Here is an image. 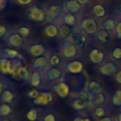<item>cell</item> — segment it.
I'll list each match as a JSON object with an SVG mask.
<instances>
[{
	"label": "cell",
	"mask_w": 121,
	"mask_h": 121,
	"mask_svg": "<svg viewBox=\"0 0 121 121\" xmlns=\"http://www.w3.org/2000/svg\"><path fill=\"white\" fill-rule=\"evenodd\" d=\"M43 121H56V119H55V116H54V114H52V113H49V114H47V115L44 117Z\"/></svg>",
	"instance_id": "cell-39"
},
{
	"label": "cell",
	"mask_w": 121,
	"mask_h": 121,
	"mask_svg": "<svg viewBox=\"0 0 121 121\" xmlns=\"http://www.w3.org/2000/svg\"><path fill=\"white\" fill-rule=\"evenodd\" d=\"M95 39H96V41H97L98 43H106L107 42L110 41L111 35H110L109 31L102 29V30H99V31L96 33Z\"/></svg>",
	"instance_id": "cell-13"
},
{
	"label": "cell",
	"mask_w": 121,
	"mask_h": 121,
	"mask_svg": "<svg viewBox=\"0 0 121 121\" xmlns=\"http://www.w3.org/2000/svg\"><path fill=\"white\" fill-rule=\"evenodd\" d=\"M11 112V109L7 104H2L0 106V114L1 115H8Z\"/></svg>",
	"instance_id": "cell-31"
},
{
	"label": "cell",
	"mask_w": 121,
	"mask_h": 121,
	"mask_svg": "<svg viewBox=\"0 0 121 121\" xmlns=\"http://www.w3.org/2000/svg\"><path fill=\"white\" fill-rule=\"evenodd\" d=\"M30 18L35 21H42L44 18V14L42 9H38L37 7H33L30 9Z\"/></svg>",
	"instance_id": "cell-15"
},
{
	"label": "cell",
	"mask_w": 121,
	"mask_h": 121,
	"mask_svg": "<svg viewBox=\"0 0 121 121\" xmlns=\"http://www.w3.org/2000/svg\"><path fill=\"white\" fill-rule=\"evenodd\" d=\"M26 117H27V119L30 120V121L36 120V118H37V112H36V110H33V109L30 110V111L27 112Z\"/></svg>",
	"instance_id": "cell-33"
},
{
	"label": "cell",
	"mask_w": 121,
	"mask_h": 121,
	"mask_svg": "<svg viewBox=\"0 0 121 121\" xmlns=\"http://www.w3.org/2000/svg\"><path fill=\"white\" fill-rule=\"evenodd\" d=\"M64 22H65V24H66L67 26H72L75 25V17H74L72 14H67V15H65V17H64Z\"/></svg>",
	"instance_id": "cell-32"
},
{
	"label": "cell",
	"mask_w": 121,
	"mask_h": 121,
	"mask_svg": "<svg viewBox=\"0 0 121 121\" xmlns=\"http://www.w3.org/2000/svg\"><path fill=\"white\" fill-rule=\"evenodd\" d=\"M45 78L49 80H56L58 78H60L61 76V71L58 68H52V69H49L45 72L44 74Z\"/></svg>",
	"instance_id": "cell-12"
},
{
	"label": "cell",
	"mask_w": 121,
	"mask_h": 121,
	"mask_svg": "<svg viewBox=\"0 0 121 121\" xmlns=\"http://www.w3.org/2000/svg\"><path fill=\"white\" fill-rule=\"evenodd\" d=\"M9 43L12 45V46H15V47H18L20 45H22L23 43V39L21 37L20 34H13L9 37Z\"/></svg>",
	"instance_id": "cell-20"
},
{
	"label": "cell",
	"mask_w": 121,
	"mask_h": 121,
	"mask_svg": "<svg viewBox=\"0 0 121 121\" xmlns=\"http://www.w3.org/2000/svg\"><path fill=\"white\" fill-rule=\"evenodd\" d=\"M71 42L78 48H83L85 47L86 43H87V38L84 34L81 33H72L71 37Z\"/></svg>",
	"instance_id": "cell-3"
},
{
	"label": "cell",
	"mask_w": 121,
	"mask_h": 121,
	"mask_svg": "<svg viewBox=\"0 0 121 121\" xmlns=\"http://www.w3.org/2000/svg\"><path fill=\"white\" fill-rule=\"evenodd\" d=\"M4 5V0H0V8Z\"/></svg>",
	"instance_id": "cell-49"
},
{
	"label": "cell",
	"mask_w": 121,
	"mask_h": 121,
	"mask_svg": "<svg viewBox=\"0 0 121 121\" xmlns=\"http://www.w3.org/2000/svg\"><path fill=\"white\" fill-rule=\"evenodd\" d=\"M3 121H9V120H3Z\"/></svg>",
	"instance_id": "cell-51"
},
{
	"label": "cell",
	"mask_w": 121,
	"mask_h": 121,
	"mask_svg": "<svg viewBox=\"0 0 121 121\" xmlns=\"http://www.w3.org/2000/svg\"><path fill=\"white\" fill-rule=\"evenodd\" d=\"M90 60L94 63H100L104 60V53L102 51L95 48L90 53Z\"/></svg>",
	"instance_id": "cell-10"
},
{
	"label": "cell",
	"mask_w": 121,
	"mask_h": 121,
	"mask_svg": "<svg viewBox=\"0 0 121 121\" xmlns=\"http://www.w3.org/2000/svg\"><path fill=\"white\" fill-rule=\"evenodd\" d=\"M77 46L72 42H65L62 44V54L65 58H73L77 55Z\"/></svg>",
	"instance_id": "cell-2"
},
{
	"label": "cell",
	"mask_w": 121,
	"mask_h": 121,
	"mask_svg": "<svg viewBox=\"0 0 121 121\" xmlns=\"http://www.w3.org/2000/svg\"><path fill=\"white\" fill-rule=\"evenodd\" d=\"M60 6H58V5L51 6V7L48 9L47 12H46V16H45L46 21L50 22V21L54 20V19L60 14Z\"/></svg>",
	"instance_id": "cell-9"
},
{
	"label": "cell",
	"mask_w": 121,
	"mask_h": 121,
	"mask_svg": "<svg viewBox=\"0 0 121 121\" xmlns=\"http://www.w3.org/2000/svg\"><path fill=\"white\" fill-rule=\"evenodd\" d=\"M102 88H103V85H102L101 82L96 81V80H92V81H90V82L88 83V86H87V93H88L90 95H95L100 93L101 90H102Z\"/></svg>",
	"instance_id": "cell-5"
},
{
	"label": "cell",
	"mask_w": 121,
	"mask_h": 121,
	"mask_svg": "<svg viewBox=\"0 0 121 121\" xmlns=\"http://www.w3.org/2000/svg\"><path fill=\"white\" fill-rule=\"evenodd\" d=\"M115 80H116V82H117V83L121 84V70H120L119 72H117V74H116V78H115Z\"/></svg>",
	"instance_id": "cell-41"
},
{
	"label": "cell",
	"mask_w": 121,
	"mask_h": 121,
	"mask_svg": "<svg viewBox=\"0 0 121 121\" xmlns=\"http://www.w3.org/2000/svg\"><path fill=\"white\" fill-rule=\"evenodd\" d=\"M11 75H12V77H13L15 79H20V78L26 79L27 77H28V72H27L26 68H25V67H23V66H20V67L17 68Z\"/></svg>",
	"instance_id": "cell-14"
},
{
	"label": "cell",
	"mask_w": 121,
	"mask_h": 121,
	"mask_svg": "<svg viewBox=\"0 0 121 121\" xmlns=\"http://www.w3.org/2000/svg\"><path fill=\"white\" fill-rule=\"evenodd\" d=\"M0 71L3 74H10V65H9V60L3 59L0 60Z\"/></svg>",
	"instance_id": "cell-23"
},
{
	"label": "cell",
	"mask_w": 121,
	"mask_h": 121,
	"mask_svg": "<svg viewBox=\"0 0 121 121\" xmlns=\"http://www.w3.org/2000/svg\"><path fill=\"white\" fill-rule=\"evenodd\" d=\"M99 71H100V73H101L102 75H105V76H112V75H113L114 73H116V71H117V66H116L113 62L108 61V62H106L105 64H103V65L100 67Z\"/></svg>",
	"instance_id": "cell-4"
},
{
	"label": "cell",
	"mask_w": 121,
	"mask_h": 121,
	"mask_svg": "<svg viewBox=\"0 0 121 121\" xmlns=\"http://www.w3.org/2000/svg\"><path fill=\"white\" fill-rule=\"evenodd\" d=\"M38 95H39V93H38V91L35 90V89H33V90H31L30 92H28V96L31 97V98H34V99H35Z\"/></svg>",
	"instance_id": "cell-37"
},
{
	"label": "cell",
	"mask_w": 121,
	"mask_h": 121,
	"mask_svg": "<svg viewBox=\"0 0 121 121\" xmlns=\"http://www.w3.org/2000/svg\"><path fill=\"white\" fill-rule=\"evenodd\" d=\"M77 2H78L80 5H81V4L83 5V4H87V3L89 2V0H77Z\"/></svg>",
	"instance_id": "cell-45"
},
{
	"label": "cell",
	"mask_w": 121,
	"mask_h": 121,
	"mask_svg": "<svg viewBox=\"0 0 121 121\" xmlns=\"http://www.w3.org/2000/svg\"><path fill=\"white\" fill-rule=\"evenodd\" d=\"M111 57L115 60H121V47H119V46L114 47L111 52Z\"/></svg>",
	"instance_id": "cell-29"
},
{
	"label": "cell",
	"mask_w": 121,
	"mask_h": 121,
	"mask_svg": "<svg viewBox=\"0 0 121 121\" xmlns=\"http://www.w3.org/2000/svg\"><path fill=\"white\" fill-rule=\"evenodd\" d=\"M115 9H116V11L121 15V3H118V4L115 6Z\"/></svg>",
	"instance_id": "cell-43"
},
{
	"label": "cell",
	"mask_w": 121,
	"mask_h": 121,
	"mask_svg": "<svg viewBox=\"0 0 121 121\" xmlns=\"http://www.w3.org/2000/svg\"><path fill=\"white\" fill-rule=\"evenodd\" d=\"M74 121H84V119H82L81 117H76L74 119Z\"/></svg>",
	"instance_id": "cell-48"
},
{
	"label": "cell",
	"mask_w": 121,
	"mask_h": 121,
	"mask_svg": "<svg viewBox=\"0 0 121 121\" xmlns=\"http://www.w3.org/2000/svg\"><path fill=\"white\" fill-rule=\"evenodd\" d=\"M5 52L8 55V57H9L11 59H15V57L18 56V52L15 50H12V49H6Z\"/></svg>",
	"instance_id": "cell-34"
},
{
	"label": "cell",
	"mask_w": 121,
	"mask_h": 121,
	"mask_svg": "<svg viewBox=\"0 0 121 121\" xmlns=\"http://www.w3.org/2000/svg\"><path fill=\"white\" fill-rule=\"evenodd\" d=\"M116 119H117V121H121V112L117 114V116H116Z\"/></svg>",
	"instance_id": "cell-47"
},
{
	"label": "cell",
	"mask_w": 121,
	"mask_h": 121,
	"mask_svg": "<svg viewBox=\"0 0 121 121\" xmlns=\"http://www.w3.org/2000/svg\"><path fill=\"white\" fill-rule=\"evenodd\" d=\"M30 83H31V85L34 86V87H37V86L40 85V83H41V76H40L39 73L34 72V73L31 75Z\"/></svg>",
	"instance_id": "cell-26"
},
{
	"label": "cell",
	"mask_w": 121,
	"mask_h": 121,
	"mask_svg": "<svg viewBox=\"0 0 121 121\" xmlns=\"http://www.w3.org/2000/svg\"><path fill=\"white\" fill-rule=\"evenodd\" d=\"M93 13L95 14V17L97 18H102L106 15V9L103 6L101 5H95L93 8Z\"/></svg>",
	"instance_id": "cell-19"
},
{
	"label": "cell",
	"mask_w": 121,
	"mask_h": 121,
	"mask_svg": "<svg viewBox=\"0 0 121 121\" xmlns=\"http://www.w3.org/2000/svg\"><path fill=\"white\" fill-rule=\"evenodd\" d=\"M112 104L114 106L120 107L121 106V89H117L112 95Z\"/></svg>",
	"instance_id": "cell-25"
},
{
	"label": "cell",
	"mask_w": 121,
	"mask_h": 121,
	"mask_svg": "<svg viewBox=\"0 0 121 121\" xmlns=\"http://www.w3.org/2000/svg\"><path fill=\"white\" fill-rule=\"evenodd\" d=\"M3 88H4V84L2 83V81H0V95H1V93H2Z\"/></svg>",
	"instance_id": "cell-46"
},
{
	"label": "cell",
	"mask_w": 121,
	"mask_h": 121,
	"mask_svg": "<svg viewBox=\"0 0 121 121\" xmlns=\"http://www.w3.org/2000/svg\"><path fill=\"white\" fill-rule=\"evenodd\" d=\"M99 121H112V117H110V116H105V117L101 118Z\"/></svg>",
	"instance_id": "cell-44"
},
{
	"label": "cell",
	"mask_w": 121,
	"mask_h": 121,
	"mask_svg": "<svg viewBox=\"0 0 121 121\" xmlns=\"http://www.w3.org/2000/svg\"><path fill=\"white\" fill-rule=\"evenodd\" d=\"M2 99L6 102H11L13 100V95L10 91L9 90H6L4 91V93L2 94Z\"/></svg>",
	"instance_id": "cell-30"
},
{
	"label": "cell",
	"mask_w": 121,
	"mask_h": 121,
	"mask_svg": "<svg viewBox=\"0 0 121 121\" xmlns=\"http://www.w3.org/2000/svg\"><path fill=\"white\" fill-rule=\"evenodd\" d=\"M44 33H45V35L48 36V37H55L56 35L59 34V29L57 28L56 26H54V25H49V26H47L45 27Z\"/></svg>",
	"instance_id": "cell-22"
},
{
	"label": "cell",
	"mask_w": 121,
	"mask_h": 121,
	"mask_svg": "<svg viewBox=\"0 0 121 121\" xmlns=\"http://www.w3.org/2000/svg\"><path fill=\"white\" fill-rule=\"evenodd\" d=\"M29 51H30V53L33 56L38 57V56H41V55L43 54V52H44V46L43 44H34V45L30 46Z\"/></svg>",
	"instance_id": "cell-18"
},
{
	"label": "cell",
	"mask_w": 121,
	"mask_h": 121,
	"mask_svg": "<svg viewBox=\"0 0 121 121\" xmlns=\"http://www.w3.org/2000/svg\"><path fill=\"white\" fill-rule=\"evenodd\" d=\"M28 33H29V29H28L27 27L23 26V27H21V28L19 29V34H20L21 36L26 37V36H27V35H28Z\"/></svg>",
	"instance_id": "cell-36"
},
{
	"label": "cell",
	"mask_w": 121,
	"mask_h": 121,
	"mask_svg": "<svg viewBox=\"0 0 121 121\" xmlns=\"http://www.w3.org/2000/svg\"><path fill=\"white\" fill-rule=\"evenodd\" d=\"M52 100V95L48 92L39 94V95L34 99V103L38 105H46Z\"/></svg>",
	"instance_id": "cell-7"
},
{
	"label": "cell",
	"mask_w": 121,
	"mask_h": 121,
	"mask_svg": "<svg viewBox=\"0 0 121 121\" xmlns=\"http://www.w3.org/2000/svg\"><path fill=\"white\" fill-rule=\"evenodd\" d=\"M94 115H95V117L101 119V118L105 117V115H106V111H105V109H104L102 106H98V107H96V108L95 109V111H94Z\"/></svg>",
	"instance_id": "cell-28"
},
{
	"label": "cell",
	"mask_w": 121,
	"mask_h": 121,
	"mask_svg": "<svg viewBox=\"0 0 121 121\" xmlns=\"http://www.w3.org/2000/svg\"><path fill=\"white\" fill-rule=\"evenodd\" d=\"M84 121H91V120H90L89 118H85V119H84Z\"/></svg>",
	"instance_id": "cell-50"
},
{
	"label": "cell",
	"mask_w": 121,
	"mask_h": 121,
	"mask_svg": "<svg viewBox=\"0 0 121 121\" xmlns=\"http://www.w3.org/2000/svg\"><path fill=\"white\" fill-rule=\"evenodd\" d=\"M55 91L60 97H65L69 94V86L64 82H60L55 86Z\"/></svg>",
	"instance_id": "cell-11"
},
{
	"label": "cell",
	"mask_w": 121,
	"mask_h": 121,
	"mask_svg": "<svg viewBox=\"0 0 121 121\" xmlns=\"http://www.w3.org/2000/svg\"><path fill=\"white\" fill-rule=\"evenodd\" d=\"M82 63L78 60H75V61H72L70 63H68L67 65V70L71 73H74V74H77V73H79L82 71Z\"/></svg>",
	"instance_id": "cell-16"
},
{
	"label": "cell",
	"mask_w": 121,
	"mask_h": 121,
	"mask_svg": "<svg viewBox=\"0 0 121 121\" xmlns=\"http://www.w3.org/2000/svg\"><path fill=\"white\" fill-rule=\"evenodd\" d=\"M116 22L114 19H107L105 20L103 23H102V27L104 30H107V31H110V30H112L114 29L116 26Z\"/></svg>",
	"instance_id": "cell-21"
},
{
	"label": "cell",
	"mask_w": 121,
	"mask_h": 121,
	"mask_svg": "<svg viewBox=\"0 0 121 121\" xmlns=\"http://www.w3.org/2000/svg\"><path fill=\"white\" fill-rule=\"evenodd\" d=\"M106 101V95L102 92L95 95H92L91 98H90V103L94 106H101L102 104H104Z\"/></svg>",
	"instance_id": "cell-8"
},
{
	"label": "cell",
	"mask_w": 121,
	"mask_h": 121,
	"mask_svg": "<svg viewBox=\"0 0 121 121\" xmlns=\"http://www.w3.org/2000/svg\"><path fill=\"white\" fill-rule=\"evenodd\" d=\"M7 32V28L4 26H0V37L4 36Z\"/></svg>",
	"instance_id": "cell-40"
},
{
	"label": "cell",
	"mask_w": 121,
	"mask_h": 121,
	"mask_svg": "<svg viewBox=\"0 0 121 121\" xmlns=\"http://www.w3.org/2000/svg\"><path fill=\"white\" fill-rule=\"evenodd\" d=\"M80 27L87 34H95L97 30V23L95 19L86 18L81 22Z\"/></svg>",
	"instance_id": "cell-1"
},
{
	"label": "cell",
	"mask_w": 121,
	"mask_h": 121,
	"mask_svg": "<svg viewBox=\"0 0 121 121\" xmlns=\"http://www.w3.org/2000/svg\"><path fill=\"white\" fill-rule=\"evenodd\" d=\"M64 8L69 13H78L81 9L80 4L77 1H75V0H70V1L65 2Z\"/></svg>",
	"instance_id": "cell-6"
},
{
	"label": "cell",
	"mask_w": 121,
	"mask_h": 121,
	"mask_svg": "<svg viewBox=\"0 0 121 121\" xmlns=\"http://www.w3.org/2000/svg\"><path fill=\"white\" fill-rule=\"evenodd\" d=\"M88 104H89V101H85V100L78 98L73 102V107L76 110H82V109L86 108L88 106Z\"/></svg>",
	"instance_id": "cell-24"
},
{
	"label": "cell",
	"mask_w": 121,
	"mask_h": 121,
	"mask_svg": "<svg viewBox=\"0 0 121 121\" xmlns=\"http://www.w3.org/2000/svg\"><path fill=\"white\" fill-rule=\"evenodd\" d=\"M50 64L55 66V65H58L60 63V58L57 56V55H53L51 58H50V60H49Z\"/></svg>",
	"instance_id": "cell-35"
},
{
	"label": "cell",
	"mask_w": 121,
	"mask_h": 121,
	"mask_svg": "<svg viewBox=\"0 0 121 121\" xmlns=\"http://www.w3.org/2000/svg\"><path fill=\"white\" fill-rule=\"evenodd\" d=\"M17 1H18V3L21 4V5H28L32 0H17Z\"/></svg>",
	"instance_id": "cell-42"
},
{
	"label": "cell",
	"mask_w": 121,
	"mask_h": 121,
	"mask_svg": "<svg viewBox=\"0 0 121 121\" xmlns=\"http://www.w3.org/2000/svg\"><path fill=\"white\" fill-rule=\"evenodd\" d=\"M0 9H1V8H0Z\"/></svg>",
	"instance_id": "cell-52"
},
{
	"label": "cell",
	"mask_w": 121,
	"mask_h": 121,
	"mask_svg": "<svg viewBox=\"0 0 121 121\" xmlns=\"http://www.w3.org/2000/svg\"><path fill=\"white\" fill-rule=\"evenodd\" d=\"M46 64V59L44 57H40V58H37L35 60H34V67L36 68H39V69H42L45 66Z\"/></svg>",
	"instance_id": "cell-27"
},
{
	"label": "cell",
	"mask_w": 121,
	"mask_h": 121,
	"mask_svg": "<svg viewBox=\"0 0 121 121\" xmlns=\"http://www.w3.org/2000/svg\"><path fill=\"white\" fill-rule=\"evenodd\" d=\"M116 36L118 38H121V20L116 25Z\"/></svg>",
	"instance_id": "cell-38"
},
{
	"label": "cell",
	"mask_w": 121,
	"mask_h": 121,
	"mask_svg": "<svg viewBox=\"0 0 121 121\" xmlns=\"http://www.w3.org/2000/svg\"><path fill=\"white\" fill-rule=\"evenodd\" d=\"M59 37L61 38V39H66L68 37H71L72 35V29L69 26L65 25V26H62L60 30H59Z\"/></svg>",
	"instance_id": "cell-17"
}]
</instances>
